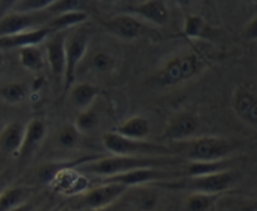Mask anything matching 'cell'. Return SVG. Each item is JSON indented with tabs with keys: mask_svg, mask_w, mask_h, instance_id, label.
<instances>
[{
	"mask_svg": "<svg viewBox=\"0 0 257 211\" xmlns=\"http://www.w3.org/2000/svg\"><path fill=\"white\" fill-rule=\"evenodd\" d=\"M185 160L175 155L166 156H127V155H110V156L98 158L88 160L74 168L80 174L95 175L98 178L113 176V175L124 174L137 169L145 168H160V169H175L183 168Z\"/></svg>",
	"mask_w": 257,
	"mask_h": 211,
	"instance_id": "obj_1",
	"label": "cell"
},
{
	"mask_svg": "<svg viewBox=\"0 0 257 211\" xmlns=\"http://www.w3.org/2000/svg\"><path fill=\"white\" fill-rule=\"evenodd\" d=\"M240 142L221 136H195L181 142H172L170 150L175 156L190 164H215L228 160Z\"/></svg>",
	"mask_w": 257,
	"mask_h": 211,
	"instance_id": "obj_2",
	"label": "cell"
},
{
	"mask_svg": "<svg viewBox=\"0 0 257 211\" xmlns=\"http://www.w3.org/2000/svg\"><path fill=\"white\" fill-rule=\"evenodd\" d=\"M241 178V172L236 170L225 169L207 174L191 175L181 179L156 184L157 186L173 190H187L190 192H202V194L221 195L227 192Z\"/></svg>",
	"mask_w": 257,
	"mask_h": 211,
	"instance_id": "obj_3",
	"label": "cell"
},
{
	"mask_svg": "<svg viewBox=\"0 0 257 211\" xmlns=\"http://www.w3.org/2000/svg\"><path fill=\"white\" fill-rule=\"evenodd\" d=\"M205 62L198 52H188L176 55L165 62L152 76L156 88H172L192 79L205 68Z\"/></svg>",
	"mask_w": 257,
	"mask_h": 211,
	"instance_id": "obj_4",
	"label": "cell"
},
{
	"mask_svg": "<svg viewBox=\"0 0 257 211\" xmlns=\"http://www.w3.org/2000/svg\"><path fill=\"white\" fill-rule=\"evenodd\" d=\"M103 145L112 155L127 156H166L173 155L170 148L146 140H131L119 136L115 132H108L102 136Z\"/></svg>",
	"mask_w": 257,
	"mask_h": 211,
	"instance_id": "obj_5",
	"label": "cell"
},
{
	"mask_svg": "<svg viewBox=\"0 0 257 211\" xmlns=\"http://www.w3.org/2000/svg\"><path fill=\"white\" fill-rule=\"evenodd\" d=\"M90 44V32L84 26H79L75 30L67 32L65 38V70L63 82L64 89L69 90L74 84L77 78L78 66L84 59Z\"/></svg>",
	"mask_w": 257,
	"mask_h": 211,
	"instance_id": "obj_6",
	"label": "cell"
},
{
	"mask_svg": "<svg viewBox=\"0 0 257 211\" xmlns=\"http://www.w3.org/2000/svg\"><path fill=\"white\" fill-rule=\"evenodd\" d=\"M127 188L119 184H105L87 189L79 196L78 206L88 211H103L114 204L127 192Z\"/></svg>",
	"mask_w": 257,
	"mask_h": 211,
	"instance_id": "obj_7",
	"label": "cell"
},
{
	"mask_svg": "<svg viewBox=\"0 0 257 211\" xmlns=\"http://www.w3.org/2000/svg\"><path fill=\"white\" fill-rule=\"evenodd\" d=\"M52 18L47 10L33 14L10 12L0 19V38L44 28Z\"/></svg>",
	"mask_w": 257,
	"mask_h": 211,
	"instance_id": "obj_8",
	"label": "cell"
},
{
	"mask_svg": "<svg viewBox=\"0 0 257 211\" xmlns=\"http://www.w3.org/2000/svg\"><path fill=\"white\" fill-rule=\"evenodd\" d=\"M200 129V120L191 112H182L172 115L167 122L163 132V138L172 144L181 142L195 138V134Z\"/></svg>",
	"mask_w": 257,
	"mask_h": 211,
	"instance_id": "obj_9",
	"label": "cell"
},
{
	"mask_svg": "<svg viewBox=\"0 0 257 211\" xmlns=\"http://www.w3.org/2000/svg\"><path fill=\"white\" fill-rule=\"evenodd\" d=\"M68 32L50 34L45 42V60L57 82H63L65 70V38Z\"/></svg>",
	"mask_w": 257,
	"mask_h": 211,
	"instance_id": "obj_10",
	"label": "cell"
},
{
	"mask_svg": "<svg viewBox=\"0 0 257 211\" xmlns=\"http://www.w3.org/2000/svg\"><path fill=\"white\" fill-rule=\"evenodd\" d=\"M103 26L113 36L123 40H135L146 32L145 22L131 14H122L103 22Z\"/></svg>",
	"mask_w": 257,
	"mask_h": 211,
	"instance_id": "obj_11",
	"label": "cell"
},
{
	"mask_svg": "<svg viewBox=\"0 0 257 211\" xmlns=\"http://www.w3.org/2000/svg\"><path fill=\"white\" fill-rule=\"evenodd\" d=\"M232 108L241 122L256 129L257 99L255 90L247 86H238L232 95Z\"/></svg>",
	"mask_w": 257,
	"mask_h": 211,
	"instance_id": "obj_12",
	"label": "cell"
},
{
	"mask_svg": "<svg viewBox=\"0 0 257 211\" xmlns=\"http://www.w3.org/2000/svg\"><path fill=\"white\" fill-rule=\"evenodd\" d=\"M50 184L55 192L64 195H80L88 189V182L84 175L74 168L58 170L50 180Z\"/></svg>",
	"mask_w": 257,
	"mask_h": 211,
	"instance_id": "obj_13",
	"label": "cell"
},
{
	"mask_svg": "<svg viewBox=\"0 0 257 211\" xmlns=\"http://www.w3.org/2000/svg\"><path fill=\"white\" fill-rule=\"evenodd\" d=\"M128 10L133 16H138L145 22L158 26H163L170 20V10L162 0H147L136 6L130 8Z\"/></svg>",
	"mask_w": 257,
	"mask_h": 211,
	"instance_id": "obj_14",
	"label": "cell"
},
{
	"mask_svg": "<svg viewBox=\"0 0 257 211\" xmlns=\"http://www.w3.org/2000/svg\"><path fill=\"white\" fill-rule=\"evenodd\" d=\"M53 32L48 29L47 26L39 28L35 30H29V32H19V34L9 35V36L0 38V50H10V49H22L25 46H34L39 45L40 42H44Z\"/></svg>",
	"mask_w": 257,
	"mask_h": 211,
	"instance_id": "obj_15",
	"label": "cell"
},
{
	"mask_svg": "<svg viewBox=\"0 0 257 211\" xmlns=\"http://www.w3.org/2000/svg\"><path fill=\"white\" fill-rule=\"evenodd\" d=\"M45 135H47V128L44 122L40 119L30 120L27 126H24V136H23V142L18 156L23 160L28 159L42 144Z\"/></svg>",
	"mask_w": 257,
	"mask_h": 211,
	"instance_id": "obj_16",
	"label": "cell"
},
{
	"mask_svg": "<svg viewBox=\"0 0 257 211\" xmlns=\"http://www.w3.org/2000/svg\"><path fill=\"white\" fill-rule=\"evenodd\" d=\"M213 211H257V200L235 192H223L218 196Z\"/></svg>",
	"mask_w": 257,
	"mask_h": 211,
	"instance_id": "obj_17",
	"label": "cell"
},
{
	"mask_svg": "<svg viewBox=\"0 0 257 211\" xmlns=\"http://www.w3.org/2000/svg\"><path fill=\"white\" fill-rule=\"evenodd\" d=\"M24 136V126L20 122H13L5 125L0 132V152L18 155Z\"/></svg>",
	"mask_w": 257,
	"mask_h": 211,
	"instance_id": "obj_18",
	"label": "cell"
},
{
	"mask_svg": "<svg viewBox=\"0 0 257 211\" xmlns=\"http://www.w3.org/2000/svg\"><path fill=\"white\" fill-rule=\"evenodd\" d=\"M151 125L146 118L143 116H132L120 122L118 126L114 128L113 132L119 136L131 140H146L150 135Z\"/></svg>",
	"mask_w": 257,
	"mask_h": 211,
	"instance_id": "obj_19",
	"label": "cell"
},
{
	"mask_svg": "<svg viewBox=\"0 0 257 211\" xmlns=\"http://www.w3.org/2000/svg\"><path fill=\"white\" fill-rule=\"evenodd\" d=\"M69 90L70 102H72L75 109L80 110V112L92 108V104L99 95V88L90 84V82L73 84Z\"/></svg>",
	"mask_w": 257,
	"mask_h": 211,
	"instance_id": "obj_20",
	"label": "cell"
},
{
	"mask_svg": "<svg viewBox=\"0 0 257 211\" xmlns=\"http://www.w3.org/2000/svg\"><path fill=\"white\" fill-rule=\"evenodd\" d=\"M33 192V188L24 185L7 188L0 194V211H12L25 204L29 202Z\"/></svg>",
	"mask_w": 257,
	"mask_h": 211,
	"instance_id": "obj_21",
	"label": "cell"
},
{
	"mask_svg": "<svg viewBox=\"0 0 257 211\" xmlns=\"http://www.w3.org/2000/svg\"><path fill=\"white\" fill-rule=\"evenodd\" d=\"M88 19V14L83 10H78V12H63V14L55 15L52 19L48 22L45 26L48 29L52 30L53 32H68L72 28L82 25L85 20Z\"/></svg>",
	"mask_w": 257,
	"mask_h": 211,
	"instance_id": "obj_22",
	"label": "cell"
},
{
	"mask_svg": "<svg viewBox=\"0 0 257 211\" xmlns=\"http://www.w3.org/2000/svg\"><path fill=\"white\" fill-rule=\"evenodd\" d=\"M19 62L24 69L32 72H39L47 64L45 55L38 45L34 46H25L19 49Z\"/></svg>",
	"mask_w": 257,
	"mask_h": 211,
	"instance_id": "obj_23",
	"label": "cell"
},
{
	"mask_svg": "<svg viewBox=\"0 0 257 211\" xmlns=\"http://www.w3.org/2000/svg\"><path fill=\"white\" fill-rule=\"evenodd\" d=\"M211 28L203 18L198 15H188L183 22V34L188 39H208L211 36Z\"/></svg>",
	"mask_w": 257,
	"mask_h": 211,
	"instance_id": "obj_24",
	"label": "cell"
},
{
	"mask_svg": "<svg viewBox=\"0 0 257 211\" xmlns=\"http://www.w3.org/2000/svg\"><path fill=\"white\" fill-rule=\"evenodd\" d=\"M220 195L191 192L185 200L186 211H213Z\"/></svg>",
	"mask_w": 257,
	"mask_h": 211,
	"instance_id": "obj_25",
	"label": "cell"
},
{
	"mask_svg": "<svg viewBox=\"0 0 257 211\" xmlns=\"http://www.w3.org/2000/svg\"><path fill=\"white\" fill-rule=\"evenodd\" d=\"M90 69L98 74H107L115 66V58L110 52L105 49L95 50L89 59Z\"/></svg>",
	"mask_w": 257,
	"mask_h": 211,
	"instance_id": "obj_26",
	"label": "cell"
},
{
	"mask_svg": "<svg viewBox=\"0 0 257 211\" xmlns=\"http://www.w3.org/2000/svg\"><path fill=\"white\" fill-rule=\"evenodd\" d=\"M79 138L74 125H64L55 132V144L64 150H72L79 144Z\"/></svg>",
	"mask_w": 257,
	"mask_h": 211,
	"instance_id": "obj_27",
	"label": "cell"
},
{
	"mask_svg": "<svg viewBox=\"0 0 257 211\" xmlns=\"http://www.w3.org/2000/svg\"><path fill=\"white\" fill-rule=\"evenodd\" d=\"M137 194L133 196V204L138 211H153L157 208L158 195L151 188L138 186Z\"/></svg>",
	"mask_w": 257,
	"mask_h": 211,
	"instance_id": "obj_28",
	"label": "cell"
},
{
	"mask_svg": "<svg viewBox=\"0 0 257 211\" xmlns=\"http://www.w3.org/2000/svg\"><path fill=\"white\" fill-rule=\"evenodd\" d=\"M0 98L9 104H18L27 98V88L22 82H8L0 86Z\"/></svg>",
	"mask_w": 257,
	"mask_h": 211,
	"instance_id": "obj_29",
	"label": "cell"
},
{
	"mask_svg": "<svg viewBox=\"0 0 257 211\" xmlns=\"http://www.w3.org/2000/svg\"><path fill=\"white\" fill-rule=\"evenodd\" d=\"M98 122H99V118H98V114L89 108L87 110H83L78 114L77 119L74 122V128L77 129V132L82 134H88V132H93L95 128L98 126Z\"/></svg>",
	"mask_w": 257,
	"mask_h": 211,
	"instance_id": "obj_30",
	"label": "cell"
},
{
	"mask_svg": "<svg viewBox=\"0 0 257 211\" xmlns=\"http://www.w3.org/2000/svg\"><path fill=\"white\" fill-rule=\"evenodd\" d=\"M53 0H20L15 2L13 12H24V14H33L48 10L52 5Z\"/></svg>",
	"mask_w": 257,
	"mask_h": 211,
	"instance_id": "obj_31",
	"label": "cell"
},
{
	"mask_svg": "<svg viewBox=\"0 0 257 211\" xmlns=\"http://www.w3.org/2000/svg\"><path fill=\"white\" fill-rule=\"evenodd\" d=\"M78 10H82V2H78V0H53L52 5L48 8L47 12L50 15L55 16V15L63 14V12H78Z\"/></svg>",
	"mask_w": 257,
	"mask_h": 211,
	"instance_id": "obj_32",
	"label": "cell"
},
{
	"mask_svg": "<svg viewBox=\"0 0 257 211\" xmlns=\"http://www.w3.org/2000/svg\"><path fill=\"white\" fill-rule=\"evenodd\" d=\"M245 34L247 36V39L250 40H256L257 38V18L253 16L250 22H247L245 29Z\"/></svg>",
	"mask_w": 257,
	"mask_h": 211,
	"instance_id": "obj_33",
	"label": "cell"
},
{
	"mask_svg": "<svg viewBox=\"0 0 257 211\" xmlns=\"http://www.w3.org/2000/svg\"><path fill=\"white\" fill-rule=\"evenodd\" d=\"M37 210H38L37 206H35L33 202H25V204L20 205L19 208H17V209H14L12 211H37Z\"/></svg>",
	"mask_w": 257,
	"mask_h": 211,
	"instance_id": "obj_34",
	"label": "cell"
},
{
	"mask_svg": "<svg viewBox=\"0 0 257 211\" xmlns=\"http://www.w3.org/2000/svg\"><path fill=\"white\" fill-rule=\"evenodd\" d=\"M4 66H5V56L4 54H3L2 50H0V72L4 69Z\"/></svg>",
	"mask_w": 257,
	"mask_h": 211,
	"instance_id": "obj_35",
	"label": "cell"
},
{
	"mask_svg": "<svg viewBox=\"0 0 257 211\" xmlns=\"http://www.w3.org/2000/svg\"><path fill=\"white\" fill-rule=\"evenodd\" d=\"M57 211H74V210L70 209V208H67V206H60V208H58Z\"/></svg>",
	"mask_w": 257,
	"mask_h": 211,
	"instance_id": "obj_36",
	"label": "cell"
},
{
	"mask_svg": "<svg viewBox=\"0 0 257 211\" xmlns=\"http://www.w3.org/2000/svg\"><path fill=\"white\" fill-rule=\"evenodd\" d=\"M3 190H4V189H2V188H0V194H2V192H3Z\"/></svg>",
	"mask_w": 257,
	"mask_h": 211,
	"instance_id": "obj_37",
	"label": "cell"
}]
</instances>
